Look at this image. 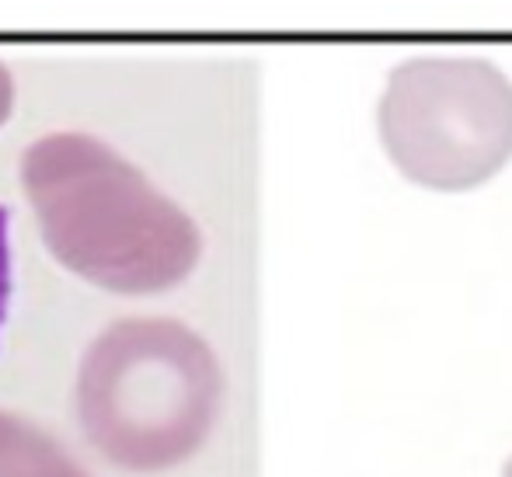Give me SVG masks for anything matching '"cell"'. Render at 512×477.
I'll return each instance as SVG.
<instances>
[{
    "label": "cell",
    "mask_w": 512,
    "mask_h": 477,
    "mask_svg": "<svg viewBox=\"0 0 512 477\" xmlns=\"http://www.w3.org/2000/svg\"><path fill=\"white\" fill-rule=\"evenodd\" d=\"M11 105H14V81L4 63H0V126H4L7 115H11Z\"/></svg>",
    "instance_id": "cell-6"
},
{
    "label": "cell",
    "mask_w": 512,
    "mask_h": 477,
    "mask_svg": "<svg viewBox=\"0 0 512 477\" xmlns=\"http://www.w3.org/2000/svg\"><path fill=\"white\" fill-rule=\"evenodd\" d=\"M7 296H11V244H7V213L0 209V324L7 314Z\"/></svg>",
    "instance_id": "cell-5"
},
{
    "label": "cell",
    "mask_w": 512,
    "mask_h": 477,
    "mask_svg": "<svg viewBox=\"0 0 512 477\" xmlns=\"http://www.w3.org/2000/svg\"><path fill=\"white\" fill-rule=\"evenodd\" d=\"M74 401L84 436L108 464L157 474L206 443L220 415L223 373L189 324L126 317L88 345Z\"/></svg>",
    "instance_id": "cell-2"
},
{
    "label": "cell",
    "mask_w": 512,
    "mask_h": 477,
    "mask_svg": "<svg viewBox=\"0 0 512 477\" xmlns=\"http://www.w3.org/2000/svg\"><path fill=\"white\" fill-rule=\"evenodd\" d=\"M21 185L49 251L88 283L161 293L203 255L192 216L91 133H49L21 157Z\"/></svg>",
    "instance_id": "cell-1"
},
{
    "label": "cell",
    "mask_w": 512,
    "mask_h": 477,
    "mask_svg": "<svg viewBox=\"0 0 512 477\" xmlns=\"http://www.w3.org/2000/svg\"><path fill=\"white\" fill-rule=\"evenodd\" d=\"M0 477H91L67 446L14 411H0Z\"/></svg>",
    "instance_id": "cell-4"
},
{
    "label": "cell",
    "mask_w": 512,
    "mask_h": 477,
    "mask_svg": "<svg viewBox=\"0 0 512 477\" xmlns=\"http://www.w3.org/2000/svg\"><path fill=\"white\" fill-rule=\"evenodd\" d=\"M377 126L411 182L478 189L512 157V81L481 56H415L391 70Z\"/></svg>",
    "instance_id": "cell-3"
},
{
    "label": "cell",
    "mask_w": 512,
    "mask_h": 477,
    "mask_svg": "<svg viewBox=\"0 0 512 477\" xmlns=\"http://www.w3.org/2000/svg\"><path fill=\"white\" fill-rule=\"evenodd\" d=\"M502 477H512V457L506 460V471H502Z\"/></svg>",
    "instance_id": "cell-7"
}]
</instances>
